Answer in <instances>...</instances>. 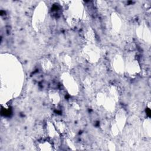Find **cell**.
I'll return each instance as SVG.
<instances>
[{
    "label": "cell",
    "mask_w": 151,
    "mask_h": 151,
    "mask_svg": "<svg viewBox=\"0 0 151 151\" xmlns=\"http://www.w3.org/2000/svg\"><path fill=\"white\" fill-rule=\"evenodd\" d=\"M54 123L55 127L58 133H64L67 130L66 125L62 120H57Z\"/></svg>",
    "instance_id": "cell-1"
},
{
    "label": "cell",
    "mask_w": 151,
    "mask_h": 151,
    "mask_svg": "<svg viewBox=\"0 0 151 151\" xmlns=\"http://www.w3.org/2000/svg\"><path fill=\"white\" fill-rule=\"evenodd\" d=\"M50 97L51 101L52 102V103H54V104L58 103L60 101L59 94L56 91H52L51 93H50Z\"/></svg>",
    "instance_id": "cell-2"
}]
</instances>
